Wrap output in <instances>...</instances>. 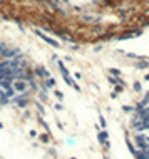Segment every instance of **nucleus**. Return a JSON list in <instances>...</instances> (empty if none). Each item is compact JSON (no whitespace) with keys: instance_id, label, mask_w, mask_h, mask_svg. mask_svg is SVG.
I'll return each instance as SVG.
<instances>
[{"instance_id":"1","label":"nucleus","mask_w":149,"mask_h":159,"mask_svg":"<svg viewBox=\"0 0 149 159\" xmlns=\"http://www.w3.org/2000/svg\"><path fill=\"white\" fill-rule=\"evenodd\" d=\"M44 90L40 70L24 54L0 44V112L25 110Z\"/></svg>"}]
</instances>
